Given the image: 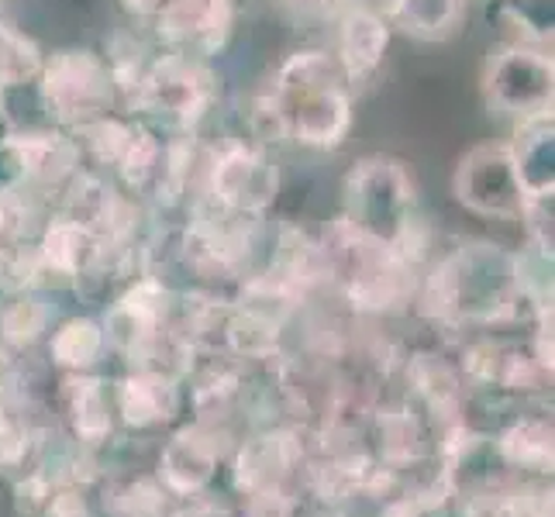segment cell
Wrapping results in <instances>:
<instances>
[{
  "instance_id": "6da1fadb",
  "label": "cell",
  "mask_w": 555,
  "mask_h": 517,
  "mask_svg": "<svg viewBox=\"0 0 555 517\" xmlns=\"http://www.w3.org/2000/svg\"><path fill=\"white\" fill-rule=\"evenodd\" d=\"M528 303L518 290L514 256L496 245H463L442 259L421 286V311L435 321L493 324L514 318Z\"/></svg>"
},
{
  "instance_id": "7a4b0ae2",
  "label": "cell",
  "mask_w": 555,
  "mask_h": 517,
  "mask_svg": "<svg viewBox=\"0 0 555 517\" xmlns=\"http://www.w3.org/2000/svg\"><path fill=\"white\" fill-rule=\"evenodd\" d=\"M266 101L276 111L283 139L300 145L335 148L352 128V83L335 52H294L276 73V87Z\"/></svg>"
},
{
  "instance_id": "3957f363",
  "label": "cell",
  "mask_w": 555,
  "mask_h": 517,
  "mask_svg": "<svg viewBox=\"0 0 555 517\" xmlns=\"http://www.w3.org/2000/svg\"><path fill=\"white\" fill-rule=\"evenodd\" d=\"M324 276H332L356 311L383 314L400 308L414 294V266L376 238H366L338 218L321 245Z\"/></svg>"
},
{
  "instance_id": "277c9868",
  "label": "cell",
  "mask_w": 555,
  "mask_h": 517,
  "mask_svg": "<svg viewBox=\"0 0 555 517\" xmlns=\"http://www.w3.org/2000/svg\"><path fill=\"white\" fill-rule=\"evenodd\" d=\"M346 221L366 238L397 248L411 266V245H414V180L404 163L387 156H370L356 163L346 177Z\"/></svg>"
},
{
  "instance_id": "5b68a950",
  "label": "cell",
  "mask_w": 555,
  "mask_h": 517,
  "mask_svg": "<svg viewBox=\"0 0 555 517\" xmlns=\"http://www.w3.org/2000/svg\"><path fill=\"white\" fill-rule=\"evenodd\" d=\"M52 125L83 131L87 125L107 118L118 101L114 73L107 60L90 49H66L42 60L35 76Z\"/></svg>"
},
{
  "instance_id": "8992f818",
  "label": "cell",
  "mask_w": 555,
  "mask_h": 517,
  "mask_svg": "<svg viewBox=\"0 0 555 517\" xmlns=\"http://www.w3.org/2000/svg\"><path fill=\"white\" fill-rule=\"evenodd\" d=\"M555 66L545 49L504 46L490 52L483 69V101L490 111L507 118H534L552 111Z\"/></svg>"
},
{
  "instance_id": "52a82bcc",
  "label": "cell",
  "mask_w": 555,
  "mask_h": 517,
  "mask_svg": "<svg viewBox=\"0 0 555 517\" xmlns=\"http://www.w3.org/2000/svg\"><path fill=\"white\" fill-rule=\"evenodd\" d=\"M135 101L142 111L163 114L169 121L197 125L204 118L207 104L215 101V76L194 55L166 52L156 63L145 66Z\"/></svg>"
},
{
  "instance_id": "ba28073f",
  "label": "cell",
  "mask_w": 555,
  "mask_h": 517,
  "mask_svg": "<svg viewBox=\"0 0 555 517\" xmlns=\"http://www.w3.org/2000/svg\"><path fill=\"white\" fill-rule=\"evenodd\" d=\"M452 190L455 201L469 207L473 215L501 221L518 218L525 201V186L507 145H476L473 152H466L455 166Z\"/></svg>"
},
{
  "instance_id": "9c48e42d",
  "label": "cell",
  "mask_w": 555,
  "mask_h": 517,
  "mask_svg": "<svg viewBox=\"0 0 555 517\" xmlns=\"http://www.w3.org/2000/svg\"><path fill=\"white\" fill-rule=\"evenodd\" d=\"M228 449V431L224 428H210V425H194L180 428L159 452V469L156 480L163 490L173 496V501H186V496H201L210 490L215 476L224 463Z\"/></svg>"
},
{
  "instance_id": "30bf717a",
  "label": "cell",
  "mask_w": 555,
  "mask_h": 517,
  "mask_svg": "<svg viewBox=\"0 0 555 517\" xmlns=\"http://www.w3.org/2000/svg\"><path fill=\"white\" fill-rule=\"evenodd\" d=\"M308 463V445L297 428H266L235 445L232 483L242 496L294 487V476Z\"/></svg>"
},
{
  "instance_id": "8fae6325",
  "label": "cell",
  "mask_w": 555,
  "mask_h": 517,
  "mask_svg": "<svg viewBox=\"0 0 555 517\" xmlns=\"http://www.w3.org/2000/svg\"><path fill=\"white\" fill-rule=\"evenodd\" d=\"M276 166L259 148L228 145L210 166V197L235 218H259L276 201Z\"/></svg>"
},
{
  "instance_id": "7c38bea8",
  "label": "cell",
  "mask_w": 555,
  "mask_h": 517,
  "mask_svg": "<svg viewBox=\"0 0 555 517\" xmlns=\"http://www.w3.org/2000/svg\"><path fill=\"white\" fill-rule=\"evenodd\" d=\"M232 17V0H166L156 11V28L169 52L204 60V55H215L228 42Z\"/></svg>"
},
{
  "instance_id": "4fadbf2b",
  "label": "cell",
  "mask_w": 555,
  "mask_h": 517,
  "mask_svg": "<svg viewBox=\"0 0 555 517\" xmlns=\"http://www.w3.org/2000/svg\"><path fill=\"white\" fill-rule=\"evenodd\" d=\"M114 417L125 428L149 431L169 425L180 411V379L159 370H131L111 387Z\"/></svg>"
},
{
  "instance_id": "5bb4252c",
  "label": "cell",
  "mask_w": 555,
  "mask_h": 517,
  "mask_svg": "<svg viewBox=\"0 0 555 517\" xmlns=\"http://www.w3.org/2000/svg\"><path fill=\"white\" fill-rule=\"evenodd\" d=\"M63 421L76 445L98 452L114 435V400L111 387L93 373H66L60 390Z\"/></svg>"
},
{
  "instance_id": "9a60e30c",
  "label": "cell",
  "mask_w": 555,
  "mask_h": 517,
  "mask_svg": "<svg viewBox=\"0 0 555 517\" xmlns=\"http://www.w3.org/2000/svg\"><path fill=\"white\" fill-rule=\"evenodd\" d=\"M390 46V22L373 11L346 8L338 17V38H335V60L346 73V80L366 83L370 76L383 66V55Z\"/></svg>"
},
{
  "instance_id": "2e32d148",
  "label": "cell",
  "mask_w": 555,
  "mask_h": 517,
  "mask_svg": "<svg viewBox=\"0 0 555 517\" xmlns=\"http://www.w3.org/2000/svg\"><path fill=\"white\" fill-rule=\"evenodd\" d=\"M98 253H101V238L69 215L52 218L35 242L42 280H60V283H73L98 259Z\"/></svg>"
},
{
  "instance_id": "e0dca14e",
  "label": "cell",
  "mask_w": 555,
  "mask_h": 517,
  "mask_svg": "<svg viewBox=\"0 0 555 517\" xmlns=\"http://www.w3.org/2000/svg\"><path fill=\"white\" fill-rule=\"evenodd\" d=\"M408 379L414 387V397L421 400L428 421L438 425V435L452 425H466V387L442 356H414L408 362Z\"/></svg>"
},
{
  "instance_id": "ac0fdd59",
  "label": "cell",
  "mask_w": 555,
  "mask_h": 517,
  "mask_svg": "<svg viewBox=\"0 0 555 517\" xmlns=\"http://www.w3.org/2000/svg\"><path fill=\"white\" fill-rule=\"evenodd\" d=\"M42 266H38L35 245L28 242V207L25 194L0 197V286L14 290H38Z\"/></svg>"
},
{
  "instance_id": "d6986e66",
  "label": "cell",
  "mask_w": 555,
  "mask_h": 517,
  "mask_svg": "<svg viewBox=\"0 0 555 517\" xmlns=\"http://www.w3.org/2000/svg\"><path fill=\"white\" fill-rule=\"evenodd\" d=\"M525 194H555V128L552 111L521 118L514 142L507 145Z\"/></svg>"
},
{
  "instance_id": "ffe728a7",
  "label": "cell",
  "mask_w": 555,
  "mask_h": 517,
  "mask_svg": "<svg viewBox=\"0 0 555 517\" xmlns=\"http://www.w3.org/2000/svg\"><path fill=\"white\" fill-rule=\"evenodd\" d=\"M493 442L514 473H525L531 480H545V476H552V466H555L552 417H534V414L518 417V421H511Z\"/></svg>"
},
{
  "instance_id": "44dd1931",
  "label": "cell",
  "mask_w": 555,
  "mask_h": 517,
  "mask_svg": "<svg viewBox=\"0 0 555 517\" xmlns=\"http://www.w3.org/2000/svg\"><path fill=\"white\" fill-rule=\"evenodd\" d=\"M38 445L31 417L25 414V393L17 387L11 359L0 362V473L25 469Z\"/></svg>"
},
{
  "instance_id": "7402d4cb",
  "label": "cell",
  "mask_w": 555,
  "mask_h": 517,
  "mask_svg": "<svg viewBox=\"0 0 555 517\" xmlns=\"http://www.w3.org/2000/svg\"><path fill=\"white\" fill-rule=\"evenodd\" d=\"M387 22L417 42H446L466 22V0H393Z\"/></svg>"
},
{
  "instance_id": "603a6c76",
  "label": "cell",
  "mask_w": 555,
  "mask_h": 517,
  "mask_svg": "<svg viewBox=\"0 0 555 517\" xmlns=\"http://www.w3.org/2000/svg\"><path fill=\"white\" fill-rule=\"evenodd\" d=\"M107 352L104 324L93 318H66L49 332V359L63 373H90Z\"/></svg>"
},
{
  "instance_id": "cb8c5ba5",
  "label": "cell",
  "mask_w": 555,
  "mask_h": 517,
  "mask_svg": "<svg viewBox=\"0 0 555 517\" xmlns=\"http://www.w3.org/2000/svg\"><path fill=\"white\" fill-rule=\"evenodd\" d=\"M52 332V303L38 290H14L0 303V345L25 352Z\"/></svg>"
},
{
  "instance_id": "d4e9b609",
  "label": "cell",
  "mask_w": 555,
  "mask_h": 517,
  "mask_svg": "<svg viewBox=\"0 0 555 517\" xmlns=\"http://www.w3.org/2000/svg\"><path fill=\"white\" fill-rule=\"evenodd\" d=\"M104 507L111 517H169L173 496L163 490L159 480H149V476H128V480L107 483Z\"/></svg>"
},
{
  "instance_id": "484cf974",
  "label": "cell",
  "mask_w": 555,
  "mask_h": 517,
  "mask_svg": "<svg viewBox=\"0 0 555 517\" xmlns=\"http://www.w3.org/2000/svg\"><path fill=\"white\" fill-rule=\"evenodd\" d=\"M552 201H555V194H525L521 210H518V218L525 221V232L531 238V248H539L545 256H552V245H555Z\"/></svg>"
},
{
  "instance_id": "4316f807",
  "label": "cell",
  "mask_w": 555,
  "mask_h": 517,
  "mask_svg": "<svg viewBox=\"0 0 555 517\" xmlns=\"http://www.w3.org/2000/svg\"><path fill=\"white\" fill-rule=\"evenodd\" d=\"M28 186V169L22 145L11 135L8 142H0V197H17Z\"/></svg>"
},
{
  "instance_id": "83f0119b",
  "label": "cell",
  "mask_w": 555,
  "mask_h": 517,
  "mask_svg": "<svg viewBox=\"0 0 555 517\" xmlns=\"http://www.w3.org/2000/svg\"><path fill=\"white\" fill-rule=\"evenodd\" d=\"M35 517H98V514H93L83 487H55Z\"/></svg>"
},
{
  "instance_id": "f1b7e54d",
  "label": "cell",
  "mask_w": 555,
  "mask_h": 517,
  "mask_svg": "<svg viewBox=\"0 0 555 517\" xmlns=\"http://www.w3.org/2000/svg\"><path fill=\"white\" fill-rule=\"evenodd\" d=\"M280 8L294 17V22H318V17H332L338 0H280Z\"/></svg>"
},
{
  "instance_id": "f546056e",
  "label": "cell",
  "mask_w": 555,
  "mask_h": 517,
  "mask_svg": "<svg viewBox=\"0 0 555 517\" xmlns=\"http://www.w3.org/2000/svg\"><path fill=\"white\" fill-rule=\"evenodd\" d=\"M338 4L356 8V11H373V14H379V17H387L390 8H393V0H338Z\"/></svg>"
},
{
  "instance_id": "4dcf8cb0",
  "label": "cell",
  "mask_w": 555,
  "mask_h": 517,
  "mask_svg": "<svg viewBox=\"0 0 555 517\" xmlns=\"http://www.w3.org/2000/svg\"><path fill=\"white\" fill-rule=\"evenodd\" d=\"M8 359H11V352L4 349V345H0V362H8Z\"/></svg>"
}]
</instances>
